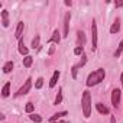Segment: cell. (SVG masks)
I'll list each match as a JSON object with an SVG mask.
<instances>
[{
  "label": "cell",
  "mask_w": 123,
  "mask_h": 123,
  "mask_svg": "<svg viewBox=\"0 0 123 123\" xmlns=\"http://www.w3.org/2000/svg\"><path fill=\"white\" fill-rule=\"evenodd\" d=\"M31 120L35 122V123H41L42 122V117L39 114H31Z\"/></svg>",
  "instance_id": "cell-20"
},
{
  "label": "cell",
  "mask_w": 123,
  "mask_h": 123,
  "mask_svg": "<svg viewBox=\"0 0 123 123\" xmlns=\"http://www.w3.org/2000/svg\"><path fill=\"white\" fill-rule=\"evenodd\" d=\"M91 43H93V51H96V48H97V25H96V22L93 20V23H91Z\"/></svg>",
  "instance_id": "cell-5"
},
{
  "label": "cell",
  "mask_w": 123,
  "mask_h": 123,
  "mask_svg": "<svg viewBox=\"0 0 123 123\" xmlns=\"http://www.w3.org/2000/svg\"><path fill=\"white\" fill-rule=\"evenodd\" d=\"M39 41H41V38H39V35H36L33 39H32V48L33 49H36V48H39Z\"/></svg>",
  "instance_id": "cell-19"
},
{
  "label": "cell",
  "mask_w": 123,
  "mask_h": 123,
  "mask_svg": "<svg viewBox=\"0 0 123 123\" xmlns=\"http://www.w3.org/2000/svg\"><path fill=\"white\" fill-rule=\"evenodd\" d=\"M77 35H78V42H80V46H83V45H84V42H86L84 32H83V31H78V32H77Z\"/></svg>",
  "instance_id": "cell-18"
},
{
  "label": "cell",
  "mask_w": 123,
  "mask_h": 123,
  "mask_svg": "<svg viewBox=\"0 0 123 123\" xmlns=\"http://www.w3.org/2000/svg\"><path fill=\"white\" fill-rule=\"evenodd\" d=\"M122 52H123V42H120V43H119V46H117V49H116V52H114V56L117 58Z\"/></svg>",
  "instance_id": "cell-22"
},
{
  "label": "cell",
  "mask_w": 123,
  "mask_h": 123,
  "mask_svg": "<svg viewBox=\"0 0 123 123\" xmlns=\"http://www.w3.org/2000/svg\"><path fill=\"white\" fill-rule=\"evenodd\" d=\"M23 28H25L23 22H19V23H18V28H16V32H15V38H16V39H20L22 32H23Z\"/></svg>",
  "instance_id": "cell-7"
},
{
  "label": "cell",
  "mask_w": 123,
  "mask_h": 123,
  "mask_svg": "<svg viewBox=\"0 0 123 123\" xmlns=\"http://www.w3.org/2000/svg\"><path fill=\"white\" fill-rule=\"evenodd\" d=\"M104 77H106V71L103 70V68H98V70H96V71H93L90 75H88V78H87V87H93V86H96V84H98V83H101L103 80H104Z\"/></svg>",
  "instance_id": "cell-1"
},
{
  "label": "cell",
  "mask_w": 123,
  "mask_h": 123,
  "mask_svg": "<svg viewBox=\"0 0 123 123\" xmlns=\"http://www.w3.org/2000/svg\"><path fill=\"white\" fill-rule=\"evenodd\" d=\"M81 106H83V114L84 117H90V113H91V96H90V91H84L83 93V98H81Z\"/></svg>",
  "instance_id": "cell-2"
},
{
  "label": "cell",
  "mask_w": 123,
  "mask_h": 123,
  "mask_svg": "<svg viewBox=\"0 0 123 123\" xmlns=\"http://www.w3.org/2000/svg\"><path fill=\"white\" fill-rule=\"evenodd\" d=\"M49 42L59 43V32H58V29H56V31H54V33H52V38L49 39Z\"/></svg>",
  "instance_id": "cell-15"
},
{
  "label": "cell",
  "mask_w": 123,
  "mask_h": 123,
  "mask_svg": "<svg viewBox=\"0 0 123 123\" xmlns=\"http://www.w3.org/2000/svg\"><path fill=\"white\" fill-rule=\"evenodd\" d=\"M49 123H54V122H49Z\"/></svg>",
  "instance_id": "cell-29"
},
{
  "label": "cell",
  "mask_w": 123,
  "mask_h": 123,
  "mask_svg": "<svg viewBox=\"0 0 123 123\" xmlns=\"http://www.w3.org/2000/svg\"><path fill=\"white\" fill-rule=\"evenodd\" d=\"M2 23H3L5 28L9 26V13H7V10H3L2 12Z\"/></svg>",
  "instance_id": "cell-8"
},
{
  "label": "cell",
  "mask_w": 123,
  "mask_h": 123,
  "mask_svg": "<svg viewBox=\"0 0 123 123\" xmlns=\"http://www.w3.org/2000/svg\"><path fill=\"white\" fill-rule=\"evenodd\" d=\"M13 70V62H12V61H7V62L5 64V67H3V73H10Z\"/></svg>",
  "instance_id": "cell-13"
},
{
  "label": "cell",
  "mask_w": 123,
  "mask_h": 123,
  "mask_svg": "<svg viewBox=\"0 0 123 123\" xmlns=\"http://www.w3.org/2000/svg\"><path fill=\"white\" fill-rule=\"evenodd\" d=\"M120 81H122V86H123V74H122V77H120Z\"/></svg>",
  "instance_id": "cell-27"
},
{
  "label": "cell",
  "mask_w": 123,
  "mask_h": 123,
  "mask_svg": "<svg viewBox=\"0 0 123 123\" xmlns=\"http://www.w3.org/2000/svg\"><path fill=\"white\" fill-rule=\"evenodd\" d=\"M32 62H33V58H32V56H29V55H28V56H25V58H23V65H25L26 68H29V67L32 65Z\"/></svg>",
  "instance_id": "cell-14"
},
{
  "label": "cell",
  "mask_w": 123,
  "mask_h": 123,
  "mask_svg": "<svg viewBox=\"0 0 123 123\" xmlns=\"http://www.w3.org/2000/svg\"><path fill=\"white\" fill-rule=\"evenodd\" d=\"M96 109H97L98 113H101V114H109V109H107L103 103H97V104H96Z\"/></svg>",
  "instance_id": "cell-10"
},
{
  "label": "cell",
  "mask_w": 123,
  "mask_h": 123,
  "mask_svg": "<svg viewBox=\"0 0 123 123\" xmlns=\"http://www.w3.org/2000/svg\"><path fill=\"white\" fill-rule=\"evenodd\" d=\"M119 29H120V19H116L114 23H113L111 28H110V33H117Z\"/></svg>",
  "instance_id": "cell-9"
},
{
  "label": "cell",
  "mask_w": 123,
  "mask_h": 123,
  "mask_svg": "<svg viewBox=\"0 0 123 123\" xmlns=\"http://www.w3.org/2000/svg\"><path fill=\"white\" fill-rule=\"evenodd\" d=\"M61 101H62V90H59V93H58V96H56V98H55V103H54V104H59Z\"/></svg>",
  "instance_id": "cell-23"
},
{
  "label": "cell",
  "mask_w": 123,
  "mask_h": 123,
  "mask_svg": "<svg viewBox=\"0 0 123 123\" xmlns=\"http://www.w3.org/2000/svg\"><path fill=\"white\" fill-rule=\"evenodd\" d=\"M25 110H26L28 113H32V111H33V104H32V103H26V107H25Z\"/></svg>",
  "instance_id": "cell-24"
},
{
  "label": "cell",
  "mask_w": 123,
  "mask_h": 123,
  "mask_svg": "<svg viewBox=\"0 0 123 123\" xmlns=\"http://www.w3.org/2000/svg\"><path fill=\"white\" fill-rule=\"evenodd\" d=\"M74 54H75V55H80V54H83V46H80V45H78V46L74 49Z\"/></svg>",
  "instance_id": "cell-25"
},
{
  "label": "cell",
  "mask_w": 123,
  "mask_h": 123,
  "mask_svg": "<svg viewBox=\"0 0 123 123\" xmlns=\"http://www.w3.org/2000/svg\"><path fill=\"white\" fill-rule=\"evenodd\" d=\"M70 20H71V13L67 12L64 18V36H68L70 33Z\"/></svg>",
  "instance_id": "cell-6"
},
{
  "label": "cell",
  "mask_w": 123,
  "mask_h": 123,
  "mask_svg": "<svg viewBox=\"0 0 123 123\" xmlns=\"http://www.w3.org/2000/svg\"><path fill=\"white\" fill-rule=\"evenodd\" d=\"M19 52H20L22 55H26V56H28V48L25 46L23 41H20V42H19Z\"/></svg>",
  "instance_id": "cell-16"
},
{
  "label": "cell",
  "mask_w": 123,
  "mask_h": 123,
  "mask_svg": "<svg viewBox=\"0 0 123 123\" xmlns=\"http://www.w3.org/2000/svg\"><path fill=\"white\" fill-rule=\"evenodd\" d=\"M122 6H123V2H117L116 3V7H122Z\"/></svg>",
  "instance_id": "cell-26"
},
{
  "label": "cell",
  "mask_w": 123,
  "mask_h": 123,
  "mask_svg": "<svg viewBox=\"0 0 123 123\" xmlns=\"http://www.w3.org/2000/svg\"><path fill=\"white\" fill-rule=\"evenodd\" d=\"M59 123H67V122H64V120H61V122H59Z\"/></svg>",
  "instance_id": "cell-28"
},
{
  "label": "cell",
  "mask_w": 123,
  "mask_h": 123,
  "mask_svg": "<svg viewBox=\"0 0 123 123\" xmlns=\"http://www.w3.org/2000/svg\"><path fill=\"white\" fill-rule=\"evenodd\" d=\"M31 87H32V78H28L26 81H25V84L19 88V91L16 93V97L18 96H25V94H28L29 93V90H31Z\"/></svg>",
  "instance_id": "cell-3"
},
{
  "label": "cell",
  "mask_w": 123,
  "mask_h": 123,
  "mask_svg": "<svg viewBox=\"0 0 123 123\" xmlns=\"http://www.w3.org/2000/svg\"><path fill=\"white\" fill-rule=\"evenodd\" d=\"M120 97H122V91L119 88H114L113 93H111V104L117 109L119 104H120Z\"/></svg>",
  "instance_id": "cell-4"
},
{
  "label": "cell",
  "mask_w": 123,
  "mask_h": 123,
  "mask_svg": "<svg viewBox=\"0 0 123 123\" xmlns=\"http://www.w3.org/2000/svg\"><path fill=\"white\" fill-rule=\"evenodd\" d=\"M58 78H59V71H55L52 78H51V81H49V87H55L56 83H58Z\"/></svg>",
  "instance_id": "cell-11"
},
{
  "label": "cell",
  "mask_w": 123,
  "mask_h": 123,
  "mask_svg": "<svg viewBox=\"0 0 123 123\" xmlns=\"http://www.w3.org/2000/svg\"><path fill=\"white\" fill-rule=\"evenodd\" d=\"M9 94H10V83H6L3 86V90H2V96L3 97H7Z\"/></svg>",
  "instance_id": "cell-12"
},
{
  "label": "cell",
  "mask_w": 123,
  "mask_h": 123,
  "mask_svg": "<svg viewBox=\"0 0 123 123\" xmlns=\"http://www.w3.org/2000/svg\"><path fill=\"white\" fill-rule=\"evenodd\" d=\"M62 116H67V111H61V113H55L51 119H49V122H55V120H58V119H61Z\"/></svg>",
  "instance_id": "cell-17"
},
{
  "label": "cell",
  "mask_w": 123,
  "mask_h": 123,
  "mask_svg": "<svg viewBox=\"0 0 123 123\" xmlns=\"http://www.w3.org/2000/svg\"><path fill=\"white\" fill-rule=\"evenodd\" d=\"M42 86H43V78L41 77V78H38V80H36V83H35V88H36V90H39V88H42Z\"/></svg>",
  "instance_id": "cell-21"
}]
</instances>
